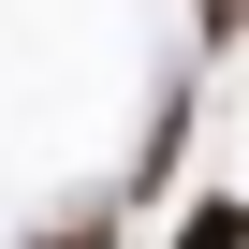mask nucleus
<instances>
[{
	"label": "nucleus",
	"mask_w": 249,
	"mask_h": 249,
	"mask_svg": "<svg viewBox=\"0 0 249 249\" xmlns=\"http://www.w3.org/2000/svg\"><path fill=\"white\" fill-rule=\"evenodd\" d=\"M234 234H249V205H234V191H205V205L176 220V249H234Z\"/></svg>",
	"instance_id": "1"
},
{
	"label": "nucleus",
	"mask_w": 249,
	"mask_h": 249,
	"mask_svg": "<svg viewBox=\"0 0 249 249\" xmlns=\"http://www.w3.org/2000/svg\"><path fill=\"white\" fill-rule=\"evenodd\" d=\"M44 249H117V220H103V205H88V220H59V234H44Z\"/></svg>",
	"instance_id": "2"
},
{
	"label": "nucleus",
	"mask_w": 249,
	"mask_h": 249,
	"mask_svg": "<svg viewBox=\"0 0 249 249\" xmlns=\"http://www.w3.org/2000/svg\"><path fill=\"white\" fill-rule=\"evenodd\" d=\"M234 15H249V0H191V30H205V44H234Z\"/></svg>",
	"instance_id": "3"
}]
</instances>
